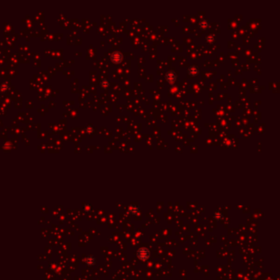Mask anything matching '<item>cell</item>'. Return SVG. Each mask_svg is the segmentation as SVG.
Listing matches in <instances>:
<instances>
[{
    "mask_svg": "<svg viewBox=\"0 0 280 280\" xmlns=\"http://www.w3.org/2000/svg\"><path fill=\"white\" fill-rule=\"evenodd\" d=\"M188 73L189 75L192 76H196L199 74V69H198V67H197V66H195V65L191 66L188 69Z\"/></svg>",
    "mask_w": 280,
    "mask_h": 280,
    "instance_id": "3",
    "label": "cell"
},
{
    "mask_svg": "<svg viewBox=\"0 0 280 280\" xmlns=\"http://www.w3.org/2000/svg\"><path fill=\"white\" fill-rule=\"evenodd\" d=\"M208 22L205 20H203L202 21H201V23H200V26H201V28H203V29H205L207 26H208Z\"/></svg>",
    "mask_w": 280,
    "mask_h": 280,
    "instance_id": "6",
    "label": "cell"
},
{
    "mask_svg": "<svg viewBox=\"0 0 280 280\" xmlns=\"http://www.w3.org/2000/svg\"><path fill=\"white\" fill-rule=\"evenodd\" d=\"M86 131H87L88 133L91 134L94 132V128L92 127L91 126H89V127H87V128H86Z\"/></svg>",
    "mask_w": 280,
    "mask_h": 280,
    "instance_id": "8",
    "label": "cell"
},
{
    "mask_svg": "<svg viewBox=\"0 0 280 280\" xmlns=\"http://www.w3.org/2000/svg\"><path fill=\"white\" fill-rule=\"evenodd\" d=\"M111 60L114 63H121L122 60V55L119 52H114L112 54V56H111Z\"/></svg>",
    "mask_w": 280,
    "mask_h": 280,
    "instance_id": "1",
    "label": "cell"
},
{
    "mask_svg": "<svg viewBox=\"0 0 280 280\" xmlns=\"http://www.w3.org/2000/svg\"><path fill=\"white\" fill-rule=\"evenodd\" d=\"M214 39H215V37L214 35H209V36L206 37V40L208 42H212L214 40Z\"/></svg>",
    "mask_w": 280,
    "mask_h": 280,
    "instance_id": "7",
    "label": "cell"
},
{
    "mask_svg": "<svg viewBox=\"0 0 280 280\" xmlns=\"http://www.w3.org/2000/svg\"><path fill=\"white\" fill-rule=\"evenodd\" d=\"M100 86H101V87L103 88V89L106 90V89H108V88H109V82L107 81V80H103V81H101Z\"/></svg>",
    "mask_w": 280,
    "mask_h": 280,
    "instance_id": "4",
    "label": "cell"
},
{
    "mask_svg": "<svg viewBox=\"0 0 280 280\" xmlns=\"http://www.w3.org/2000/svg\"><path fill=\"white\" fill-rule=\"evenodd\" d=\"M176 79H177V75L174 71H169L166 73V80L168 82H173V81H175Z\"/></svg>",
    "mask_w": 280,
    "mask_h": 280,
    "instance_id": "2",
    "label": "cell"
},
{
    "mask_svg": "<svg viewBox=\"0 0 280 280\" xmlns=\"http://www.w3.org/2000/svg\"><path fill=\"white\" fill-rule=\"evenodd\" d=\"M0 89H1V91H5L8 90L9 89L8 84L3 83L2 85H1V86H0Z\"/></svg>",
    "mask_w": 280,
    "mask_h": 280,
    "instance_id": "5",
    "label": "cell"
}]
</instances>
